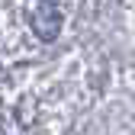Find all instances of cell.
Listing matches in <instances>:
<instances>
[{
	"label": "cell",
	"instance_id": "obj_1",
	"mask_svg": "<svg viewBox=\"0 0 135 135\" xmlns=\"http://www.w3.org/2000/svg\"><path fill=\"white\" fill-rule=\"evenodd\" d=\"M29 26H32V32L42 42L58 39V32H61V10H58V3L55 0H39L29 10Z\"/></svg>",
	"mask_w": 135,
	"mask_h": 135
}]
</instances>
